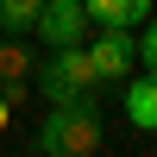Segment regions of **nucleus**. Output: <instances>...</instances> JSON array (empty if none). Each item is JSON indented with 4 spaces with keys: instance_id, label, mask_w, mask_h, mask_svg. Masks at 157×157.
Returning a JSON list of instances; mask_svg holds the SVG:
<instances>
[{
    "instance_id": "20e7f679",
    "label": "nucleus",
    "mask_w": 157,
    "mask_h": 157,
    "mask_svg": "<svg viewBox=\"0 0 157 157\" xmlns=\"http://www.w3.org/2000/svg\"><path fill=\"white\" fill-rule=\"evenodd\" d=\"M32 32L44 38V44H82L88 38V0H44Z\"/></svg>"
},
{
    "instance_id": "f257e3e1",
    "label": "nucleus",
    "mask_w": 157,
    "mask_h": 157,
    "mask_svg": "<svg viewBox=\"0 0 157 157\" xmlns=\"http://www.w3.org/2000/svg\"><path fill=\"white\" fill-rule=\"evenodd\" d=\"M101 145V107L94 101H69V107H50L38 126L32 151L38 157H88Z\"/></svg>"
},
{
    "instance_id": "9d476101",
    "label": "nucleus",
    "mask_w": 157,
    "mask_h": 157,
    "mask_svg": "<svg viewBox=\"0 0 157 157\" xmlns=\"http://www.w3.org/2000/svg\"><path fill=\"white\" fill-rule=\"evenodd\" d=\"M6 120H13V101H6V94H0V132H6Z\"/></svg>"
},
{
    "instance_id": "6e6552de",
    "label": "nucleus",
    "mask_w": 157,
    "mask_h": 157,
    "mask_svg": "<svg viewBox=\"0 0 157 157\" xmlns=\"http://www.w3.org/2000/svg\"><path fill=\"white\" fill-rule=\"evenodd\" d=\"M38 6H44V0H0V32L25 38V32L38 25Z\"/></svg>"
},
{
    "instance_id": "1a4fd4ad",
    "label": "nucleus",
    "mask_w": 157,
    "mask_h": 157,
    "mask_svg": "<svg viewBox=\"0 0 157 157\" xmlns=\"http://www.w3.org/2000/svg\"><path fill=\"white\" fill-rule=\"evenodd\" d=\"M138 63H145V69L157 75V13L145 19V32H138Z\"/></svg>"
},
{
    "instance_id": "7ed1b4c3",
    "label": "nucleus",
    "mask_w": 157,
    "mask_h": 157,
    "mask_svg": "<svg viewBox=\"0 0 157 157\" xmlns=\"http://www.w3.org/2000/svg\"><path fill=\"white\" fill-rule=\"evenodd\" d=\"M88 63H94L101 82H126V75L138 69V38L120 32V25H101V38L88 44Z\"/></svg>"
},
{
    "instance_id": "423d86ee",
    "label": "nucleus",
    "mask_w": 157,
    "mask_h": 157,
    "mask_svg": "<svg viewBox=\"0 0 157 157\" xmlns=\"http://www.w3.org/2000/svg\"><path fill=\"white\" fill-rule=\"evenodd\" d=\"M151 19V0H88V25H120V32H132V25Z\"/></svg>"
},
{
    "instance_id": "f03ea898",
    "label": "nucleus",
    "mask_w": 157,
    "mask_h": 157,
    "mask_svg": "<svg viewBox=\"0 0 157 157\" xmlns=\"http://www.w3.org/2000/svg\"><path fill=\"white\" fill-rule=\"evenodd\" d=\"M101 75L94 63H88L82 44H50V57L38 63V94L50 101V107H69V101H94Z\"/></svg>"
},
{
    "instance_id": "0eeeda50",
    "label": "nucleus",
    "mask_w": 157,
    "mask_h": 157,
    "mask_svg": "<svg viewBox=\"0 0 157 157\" xmlns=\"http://www.w3.org/2000/svg\"><path fill=\"white\" fill-rule=\"evenodd\" d=\"M25 75H32V50L6 32V38H0V82H25Z\"/></svg>"
},
{
    "instance_id": "39448f33",
    "label": "nucleus",
    "mask_w": 157,
    "mask_h": 157,
    "mask_svg": "<svg viewBox=\"0 0 157 157\" xmlns=\"http://www.w3.org/2000/svg\"><path fill=\"white\" fill-rule=\"evenodd\" d=\"M126 126L132 132H157V75H126Z\"/></svg>"
}]
</instances>
